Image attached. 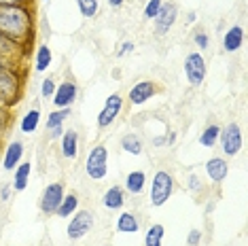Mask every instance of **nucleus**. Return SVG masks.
<instances>
[{
  "label": "nucleus",
  "mask_w": 248,
  "mask_h": 246,
  "mask_svg": "<svg viewBox=\"0 0 248 246\" xmlns=\"http://www.w3.org/2000/svg\"><path fill=\"white\" fill-rule=\"evenodd\" d=\"M0 32L28 47L32 43V13L21 4L0 7Z\"/></svg>",
  "instance_id": "nucleus-1"
},
{
  "label": "nucleus",
  "mask_w": 248,
  "mask_h": 246,
  "mask_svg": "<svg viewBox=\"0 0 248 246\" xmlns=\"http://www.w3.org/2000/svg\"><path fill=\"white\" fill-rule=\"evenodd\" d=\"M21 93V77L15 70V64L7 60H0V104L11 106L17 102Z\"/></svg>",
  "instance_id": "nucleus-2"
},
{
  "label": "nucleus",
  "mask_w": 248,
  "mask_h": 246,
  "mask_svg": "<svg viewBox=\"0 0 248 246\" xmlns=\"http://www.w3.org/2000/svg\"><path fill=\"white\" fill-rule=\"evenodd\" d=\"M85 172L92 181L106 178V172H108V151H106L104 144H95L89 151L87 161H85Z\"/></svg>",
  "instance_id": "nucleus-3"
},
{
  "label": "nucleus",
  "mask_w": 248,
  "mask_h": 246,
  "mask_svg": "<svg viewBox=\"0 0 248 246\" xmlns=\"http://www.w3.org/2000/svg\"><path fill=\"white\" fill-rule=\"evenodd\" d=\"M172 191H174V178L170 176V172L166 170L155 172L153 183H151V204L163 206L172 198Z\"/></svg>",
  "instance_id": "nucleus-4"
},
{
  "label": "nucleus",
  "mask_w": 248,
  "mask_h": 246,
  "mask_svg": "<svg viewBox=\"0 0 248 246\" xmlns=\"http://www.w3.org/2000/svg\"><path fill=\"white\" fill-rule=\"evenodd\" d=\"M218 142H221V149L227 157H235L242 151V142H244L238 123H227L218 134Z\"/></svg>",
  "instance_id": "nucleus-5"
},
{
  "label": "nucleus",
  "mask_w": 248,
  "mask_h": 246,
  "mask_svg": "<svg viewBox=\"0 0 248 246\" xmlns=\"http://www.w3.org/2000/svg\"><path fill=\"white\" fill-rule=\"evenodd\" d=\"M206 60L200 53H189L185 58V77H187L191 87H200L206 81Z\"/></svg>",
  "instance_id": "nucleus-6"
},
{
  "label": "nucleus",
  "mask_w": 248,
  "mask_h": 246,
  "mask_svg": "<svg viewBox=\"0 0 248 246\" xmlns=\"http://www.w3.org/2000/svg\"><path fill=\"white\" fill-rule=\"evenodd\" d=\"M92 229H93V215L89 210H77L75 215L70 216L66 233H68L70 240H81V238H85Z\"/></svg>",
  "instance_id": "nucleus-7"
},
{
  "label": "nucleus",
  "mask_w": 248,
  "mask_h": 246,
  "mask_svg": "<svg viewBox=\"0 0 248 246\" xmlns=\"http://www.w3.org/2000/svg\"><path fill=\"white\" fill-rule=\"evenodd\" d=\"M121 110H123V98L119 93H110V96L106 98L102 110L98 113V127L100 130H106L110 123H115V119L121 115Z\"/></svg>",
  "instance_id": "nucleus-8"
},
{
  "label": "nucleus",
  "mask_w": 248,
  "mask_h": 246,
  "mask_svg": "<svg viewBox=\"0 0 248 246\" xmlns=\"http://www.w3.org/2000/svg\"><path fill=\"white\" fill-rule=\"evenodd\" d=\"M64 200V184L62 183H51L45 187L41 195V212L43 215H55L58 206Z\"/></svg>",
  "instance_id": "nucleus-9"
},
{
  "label": "nucleus",
  "mask_w": 248,
  "mask_h": 246,
  "mask_svg": "<svg viewBox=\"0 0 248 246\" xmlns=\"http://www.w3.org/2000/svg\"><path fill=\"white\" fill-rule=\"evenodd\" d=\"M176 15H178V9L174 2L161 4L159 13H157V17H155V32L157 34H168V32L172 30L174 21H176Z\"/></svg>",
  "instance_id": "nucleus-10"
},
{
  "label": "nucleus",
  "mask_w": 248,
  "mask_h": 246,
  "mask_svg": "<svg viewBox=\"0 0 248 246\" xmlns=\"http://www.w3.org/2000/svg\"><path fill=\"white\" fill-rule=\"evenodd\" d=\"M51 100H53V106H58V108H68L77 100V85L72 81H64L60 85H55V93Z\"/></svg>",
  "instance_id": "nucleus-11"
},
{
  "label": "nucleus",
  "mask_w": 248,
  "mask_h": 246,
  "mask_svg": "<svg viewBox=\"0 0 248 246\" xmlns=\"http://www.w3.org/2000/svg\"><path fill=\"white\" fill-rule=\"evenodd\" d=\"M157 93V87L153 81H140L129 89V102L134 106H140L144 102H149V98H153Z\"/></svg>",
  "instance_id": "nucleus-12"
},
{
  "label": "nucleus",
  "mask_w": 248,
  "mask_h": 246,
  "mask_svg": "<svg viewBox=\"0 0 248 246\" xmlns=\"http://www.w3.org/2000/svg\"><path fill=\"white\" fill-rule=\"evenodd\" d=\"M26 51V47H21L19 43H15L13 38H9L7 34L0 32V60H7L11 64H15V60L21 58Z\"/></svg>",
  "instance_id": "nucleus-13"
},
{
  "label": "nucleus",
  "mask_w": 248,
  "mask_h": 246,
  "mask_svg": "<svg viewBox=\"0 0 248 246\" xmlns=\"http://www.w3.org/2000/svg\"><path fill=\"white\" fill-rule=\"evenodd\" d=\"M206 174L212 183H223L229 174V164L223 157H212L206 161Z\"/></svg>",
  "instance_id": "nucleus-14"
},
{
  "label": "nucleus",
  "mask_w": 248,
  "mask_h": 246,
  "mask_svg": "<svg viewBox=\"0 0 248 246\" xmlns=\"http://www.w3.org/2000/svg\"><path fill=\"white\" fill-rule=\"evenodd\" d=\"M21 157H24V144L19 140H13L7 147V153H4V159H2V168L4 170H15V168L21 164Z\"/></svg>",
  "instance_id": "nucleus-15"
},
{
  "label": "nucleus",
  "mask_w": 248,
  "mask_h": 246,
  "mask_svg": "<svg viewBox=\"0 0 248 246\" xmlns=\"http://www.w3.org/2000/svg\"><path fill=\"white\" fill-rule=\"evenodd\" d=\"M244 43V30L240 26H231L223 36V49L227 53H235Z\"/></svg>",
  "instance_id": "nucleus-16"
},
{
  "label": "nucleus",
  "mask_w": 248,
  "mask_h": 246,
  "mask_svg": "<svg viewBox=\"0 0 248 246\" xmlns=\"http://www.w3.org/2000/svg\"><path fill=\"white\" fill-rule=\"evenodd\" d=\"M60 149H62V155L68 159H75L77 157V151H78V134L75 130H68L60 136Z\"/></svg>",
  "instance_id": "nucleus-17"
},
{
  "label": "nucleus",
  "mask_w": 248,
  "mask_h": 246,
  "mask_svg": "<svg viewBox=\"0 0 248 246\" xmlns=\"http://www.w3.org/2000/svg\"><path fill=\"white\" fill-rule=\"evenodd\" d=\"M102 204H104V208H108V210H119L123 208V204H125V191H123L121 187H110V189H106V193H104V198H102Z\"/></svg>",
  "instance_id": "nucleus-18"
},
{
  "label": "nucleus",
  "mask_w": 248,
  "mask_h": 246,
  "mask_svg": "<svg viewBox=\"0 0 248 246\" xmlns=\"http://www.w3.org/2000/svg\"><path fill=\"white\" fill-rule=\"evenodd\" d=\"M30 172H32V164H30V161H21V164L15 168V174H13V189H15V191H24V189L28 187Z\"/></svg>",
  "instance_id": "nucleus-19"
},
{
  "label": "nucleus",
  "mask_w": 248,
  "mask_h": 246,
  "mask_svg": "<svg viewBox=\"0 0 248 246\" xmlns=\"http://www.w3.org/2000/svg\"><path fill=\"white\" fill-rule=\"evenodd\" d=\"M144 184H146V174L142 170H134V172H129V174L125 176V191L132 193V195L142 193Z\"/></svg>",
  "instance_id": "nucleus-20"
},
{
  "label": "nucleus",
  "mask_w": 248,
  "mask_h": 246,
  "mask_svg": "<svg viewBox=\"0 0 248 246\" xmlns=\"http://www.w3.org/2000/svg\"><path fill=\"white\" fill-rule=\"evenodd\" d=\"M77 210H78V198L75 193H68V195H64L62 204L58 206V210H55V215L62 216V219H68V216H72Z\"/></svg>",
  "instance_id": "nucleus-21"
},
{
  "label": "nucleus",
  "mask_w": 248,
  "mask_h": 246,
  "mask_svg": "<svg viewBox=\"0 0 248 246\" xmlns=\"http://www.w3.org/2000/svg\"><path fill=\"white\" fill-rule=\"evenodd\" d=\"M138 229H140L138 219H136V215H132V212H123L119 219H117V231H121V233H136Z\"/></svg>",
  "instance_id": "nucleus-22"
},
{
  "label": "nucleus",
  "mask_w": 248,
  "mask_h": 246,
  "mask_svg": "<svg viewBox=\"0 0 248 246\" xmlns=\"http://www.w3.org/2000/svg\"><path fill=\"white\" fill-rule=\"evenodd\" d=\"M163 236H166V227L155 223L146 229V236H144V246H161Z\"/></svg>",
  "instance_id": "nucleus-23"
},
{
  "label": "nucleus",
  "mask_w": 248,
  "mask_h": 246,
  "mask_svg": "<svg viewBox=\"0 0 248 246\" xmlns=\"http://www.w3.org/2000/svg\"><path fill=\"white\" fill-rule=\"evenodd\" d=\"M38 123H41V110L32 108V110H28V113L24 115L19 127H21V132H24V134H32V132H36Z\"/></svg>",
  "instance_id": "nucleus-24"
},
{
  "label": "nucleus",
  "mask_w": 248,
  "mask_h": 246,
  "mask_svg": "<svg viewBox=\"0 0 248 246\" xmlns=\"http://www.w3.org/2000/svg\"><path fill=\"white\" fill-rule=\"evenodd\" d=\"M218 134H221V127L217 125V123H210V125H206V130L200 134V144L206 149H210L217 144L218 140Z\"/></svg>",
  "instance_id": "nucleus-25"
},
{
  "label": "nucleus",
  "mask_w": 248,
  "mask_h": 246,
  "mask_svg": "<svg viewBox=\"0 0 248 246\" xmlns=\"http://www.w3.org/2000/svg\"><path fill=\"white\" fill-rule=\"evenodd\" d=\"M51 60H53L51 49H49L47 45H41V47H38V51H36V55H34V68L38 72H45L49 68V64H51Z\"/></svg>",
  "instance_id": "nucleus-26"
},
{
  "label": "nucleus",
  "mask_w": 248,
  "mask_h": 246,
  "mask_svg": "<svg viewBox=\"0 0 248 246\" xmlns=\"http://www.w3.org/2000/svg\"><path fill=\"white\" fill-rule=\"evenodd\" d=\"M121 149L129 155H140L142 153V140H140L136 134H125L121 138Z\"/></svg>",
  "instance_id": "nucleus-27"
},
{
  "label": "nucleus",
  "mask_w": 248,
  "mask_h": 246,
  "mask_svg": "<svg viewBox=\"0 0 248 246\" xmlns=\"http://www.w3.org/2000/svg\"><path fill=\"white\" fill-rule=\"evenodd\" d=\"M70 115V108H58L53 110V113L47 115V130H60V127H64V121L66 117Z\"/></svg>",
  "instance_id": "nucleus-28"
},
{
  "label": "nucleus",
  "mask_w": 248,
  "mask_h": 246,
  "mask_svg": "<svg viewBox=\"0 0 248 246\" xmlns=\"http://www.w3.org/2000/svg\"><path fill=\"white\" fill-rule=\"evenodd\" d=\"M77 7L83 17H93L98 13V0H77Z\"/></svg>",
  "instance_id": "nucleus-29"
},
{
  "label": "nucleus",
  "mask_w": 248,
  "mask_h": 246,
  "mask_svg": "<svg viewBox=\"0 0 248 246\" xmlns=\"http://www.w3.org/2000/svg\"><path fill=\"white\" fill-rule=\"evenodd\" d=\"M161 0H149L146 2V7H144V17L146 19H155L157 17V13H159V9H161Z\"/></svg>",
  "instance_id": "nucleus-30"
},
{
  "label": "nucleus",
  "mask_w": 248,
  "mask_h": 246,
  "mask_svg": "<svg viewBox=\"0 0 248 246\" xmlns=\"http://www.w3.org/2000/svg\"><path fill=\"white\" fill-rule=\"evenodd\" d=\"M53 93H55V83L51 77H47V79L43 81V85H41V96L45 100H49V98H53Z\"/></svg>",
  "instance_id": "nucleus-31"
},
{
  "label": "nucleus",
  "mask_w": 248,
  "mask_h": 246,
  "mask_svg": "<svg viewBox=\"0 0 248 246\" xmlns=\"http://www.w3.org/2000/svg\"><path fill=\"white\" fill-rule=\"evenodd\" d=\"M195 45L200 47V51H206L208 47H210V38H208V34L206 32H195Z\"/></svg>",
  "instance_id": "nucleus-32"
},
{
  "label": "nucleus",
  "mask_w": 248,
  "mask_h": 246,
  "mask_svg": "<svg viewBox=\"0 0 248 246\" xmlns=\"http://www.w3.org/2000/svg\"><path fill=\"white\" fill-rule=\"evenodd\" d=\"M9 127V108L0 104V134Z\"/></svg>",
  "instance_id": "nucleus-33"
},
{
  "label": "nucleus",
  "mask_w": 248,
  "mask_h": 246,
  "mask_svg": "<svg viewBox=\"0 0 248 246\" xmlns=\"http://www.w3.org/2000/svg\"><path fill=\"white\" fill-rule=\"evenodd\" d=\"M187 242H189V246H200V242H202V231L200 229H191Z\"/></svg>",
  "instance_id": "nucleus-34"
},
{
  "label": "nucleus",
  "mask_w": 248,
  "mask_h": 246,
  "mask_svg": "<svg viewBox=\"0 0 248 246\" xmlns=\"http://www.w3.org/2000/svg\"><path fill=\"white\" fill-rule=\"evenodd\" d=\"M189 189L193 193H200L202 191V181L197 178V174H189Z\"/></svg>",
  "instance_id": "nucleus-35"
},
{
  "label": "nucleus",
  "mask_w": 248,
  "mask_h": 246,
  "mask_svg": "<svg viewBox=\"0 0 248 246\" xmlns=\"http://www.w3.org/2000/svg\"><path fill=\"white\" fill-rule=\"evenodd\" d=\"M132 51H134V43H132V41H125V43L121 45L119 51H117V55H119V58H125V55L132 53Z\"/></svg>",
  "instance_id": "nucleus-36"
},
{
  "label": "nucleus",
  "mask_w": 248,
  "mask_h": 246,
  "mask_svg": "<svg viewBox=\"0 0 248 246\" xmlns=\"http://www.w3.org/2000/svg\"><path fill=\"white\" fill-rule=\"evenodd\" d=\"M24 0H0V7H13V4H21Z\"/></svg>",
  "instance_id": "nucleus-37"
},
{
  "label": "nucleus",
  "mask_w": 248,
  "mask_h": 246,
  "mask_svg": "<svg viewBox=\"0 0 248 246\" xmlns=\"http://www.w3.org/2000/svg\"><path fill=\"white\" fill-rule=\"evenodd\" d=\"M9 195H11V184H4L2 191H0V198H2V200H9Z\"/></svg>",
  "instance_id": "nucleus-38"
},
{
  "label": "nucleus",
  "mask_w": 248,
  "mask_h": 246,
  "mask_svg": "<svg viewBox=\"0 0 248 246\" xmlns=\"http://www.w3.org/2000/svg\"><path fill=\"white\" fill-rule=\"evenodd\" d=\"M168 144H174V142H176V132H170V134H168V140H166Z\"/></svg>",
  "instance_id": "nucleus-39"
},
{
  "label": "nucleus",
  "mask_w": 248,
  "mask_h": 246,
  "mask_svg": "<svg viewBox=\"0 0 248 246\" xmlns=\"http://www.w3.org/2000/svg\"><path fill=\"white\" fill-rule=\"evenodd\" d=\"M108 4H110L112 9H119L121 4H123V0H108Z\"/></svg>",
  "instance_id": "nucleus-40"
},
{
  "label": "nucleus",
  "mask_w": 248,
  "mask_h": 246,
  "mask_svg": "<svg viewBox=\"0 0 248 246\" xmlns=\"http://www.w3.org/2000/svg\"><path fill=\"white\" fill-rule=\"evenodd\" d=\"M163 142H166V136H157L155 140H153V144H155V147H161Z\"/></svg>",
  "instance_id": "nucleus-41"
},
{
  "label": "nucleus",
  "mask_w": 248,
  "mask_h": 246,
  "mask_svg": "<svg viewBox=\"0 0 248 246\" xmlns=\"http://www.w3.org/2000/svg\"><path fill=\"white\" fill-rule=\"evenodd\" d=\"M62 134H64V127H60V130H51V138H60Z\"/></svg>",
  "instance_id": "nucleus-42"
}]
</instances>
